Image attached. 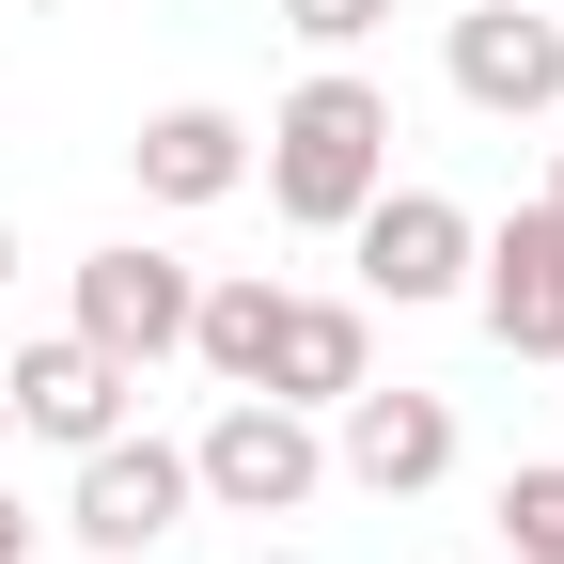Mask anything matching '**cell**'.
Here are the masks:
<instances>
[{
    "instance_id": "1",
    "label": "cell",
    "mask_w": 564,
    "mask_h": 564,
    "mask_svg": "<svg viewBox=\"0 0 564 564\" xmlns=\"http://www.w3.org/2000/svg\"><path fill=\"white\" fill-rule=\"evenodd\" d=\"M251 173H267V204H282L299 236H345V220L392 188V95L361 79V63H314V79L251 126Z\"/></svg>"
},
{
    "instance_id": "2",
    "label": "cell",
    "mask_w": 564,
    "mask_h": 564,
    "mask_svg": "<svg viewBox=\"0 0 564 564\" xmlns=\"http://www.w3.org/2000/svg\"><path fill=\"white\" fill-rule=\"evenodd\" d=\"M204 518V486H188V440H141V423H110V440L79 455V486H63V533H79L95 564H141V549H173Z\"/></svg>"
},
{
    "instance_id": "3",
    "label": "cell",
    "mask_w": 564,
    "mask_h": 564,
    "mask_svg": "<svg viewBox=\"0 0 564 564\" xmlns=\"http://www.w3.org/2000/svg\"><path fill=\"white\" fill-rule=\"evenodd\" d=\"M188 486H204L220 518H299L314 486H329V423L282 408V392H236V408L188 440Z\"/></svg>"
},
{
    "instance_id": "4",
    "label": "cell",
    "mask_w": 564,
    "mask_h": 564,
    "mask_svg": "<svg viewBox=\"0 0 564 564\" xmlns=\"http://www.w3.org/2000/svg\"><path fill=\"white\" fill-rule=\"evenodd\" d=\"M188 299H204V267H173L158 236H110V251H79V314L63 329H95L126 377H158V361H188Z\"/></svg>"
},
{
    "instance_id": "5",
    "label": "cell",
    "mask_w": 564,
    "mask_h": 564,
    "mask_svg": "<svg viewBox=\"0 0 564 564\" xmlns=\"http://www.w3.org/2000/svg\"><path fill=\"white\" fill-rule=\"evenodd\" d=\"M440 79H455L486 126L564 110V17H549V0H470V17L440 32Z\"/></svg>"
},
{
    "instance_id": "6",
    "label": "cell",
    "mask_w": 564,
    "mask_h": 564,
    "mask_svg": "<svg viewBox=\"0 0 564 564\" xmlns=\"http://www.w3.org/2000/svg\"><path fill=\"white\" fill-rule=\"evenodd\" d=\"M345 251H361V299H392V314L470 299V204H440V188H377L345 220Z\"/></svg>"
},
{
    "instance_id": "7",
    "label": "cell",
    "mask_w": 564,
    "mask_h": 564,
    "mask_svg": "<svg viewBox=\"0 0 564 564\" xmlns=\"http://www.w3.org/2000/svg\"><path fill=\"white\" fill-rule=\"evenodd\" d=\"M329 470L377 486V502H423V486L455 470V392H408V377L377 392V377H361V392L329 408Z\"/></svg>"
},
{
    "instance_id": "8",
    "label": "cell",
    "mask_w": 564,
    "mask_h": 564,
    "mask_svg": "<svg viewBox=\"0 0 564 564\" xmlns=\"http://www.w3.org/2000/svg\"><path fill=\"white\" fill-rule=\"evenodd\" d=\"M470 314L502 361H564V220L549 204H518L502 236H470Z\"/></svg>"
},
{
    "instance_id": "9",
    "label": "cell",
    "mask_w": 564,
    "mask_h": 564,
    "mask_svg": "<svg viewBox=\"0 0 564 564\" xmlns=\"http://www.w3.org/2000/svg\"><path fill=\"white\" fill-rule=\"evenodd\" d=\"M126 173H141V204L204 220V204H236V188H251V110H220V95H173V110H141Z\"/></svg>"
},
{
    "instance_id": "10",
    "label": "cell",
    "mask_w": 564,
    "mask_h": 564,
    "mask_svg": "<svg viewBox=\"0 0 564 564\" xmlns=\"http://www.w3.org/2000/svg\"><path fill=\"white\" fill-rule=\"evenodd\" d=\"M0 392H17V440H63V455H95L110 440V423H126V361H110V345L95 329H47V345H17V377H0Z\"/></svg>"
},
{
    "instance_id": "11",
    "label": "cell",
    "mask_w": 564,
    "mask_h": 564,
    "mask_svg": "<svg viewBox=\"0 0 564 564\" xmlns=\"http://www.w3.org/2000/svg\"><path fill=\"white\" fill-rule=\"evenodd\" d=\"M377 377V329H361V299H299V282H282V345H267V392L282 408H345V392H361Z\"/></svg>"
},
{
    "instance_id": "12",
    "label": "cell",
    "mask_w": 564,
    "mask_h": 564,
    "mask_svg": "<svg viewBox=\"0 0 564 564\" xmlns=\"http://www.w3.org/2000/svg\"><path fill=\"white\" fill-rule=\"evenodd\" d=\"M267 345H282V282L267 267H236V282L188 299V361L220 377V392H267Z\"/></svg>"
},
{
    "instance_id": "13",
    "label": "cell",
    "mask_w": 564,
    "mask_h": 564,
    "mask_svg": "<svg viewBox=\"0 0 564 564\" xmlns=\"http://www.w3.org/2000/svg\"><path fill=\"white\" fill-rule=\"evenodd\" d=\"M502 549H518V564H549V549H564V455L502 470Z\"/></svg>"
},
{
    "instance_id": "14",
    "label": "cell",
    "mask_w": 564,
    "mask_h": 564,
    "mask_svg": "<svg viewBox=\"0 0 564 564\" xmlns=\"http://www.w3.org/2000/svg\"><path fill=\"white\" fill-rule=\"evenodd\" d=\"M282 32L299 47H361V32H392V0H282Z\"/></svg>"
},
{
    "instance_id": "15",
    "label": "cell",
    "mask_w": 564,
    "mask_h": 564,
    "mask_svg": "<svg viewBox=\"0 0 564 564\" xmlns=\"http://www.w3.org/2000/svg\"><path fill=\"white\" fill-rule=\"evenodd\" d=\"M0 564H32V518H17V486H0Z\"/></svg>"
},
{
    "instance_id": "16",
    "label": "cell",
    "mask_w": 564,
    "mask_h": 564,
    "mask_svg": "<svg viewBox=\"0 0 564 564\" xmlns=\"http://www.w3.org/2000/svg\"><path fill=\"white\" fill-rule=\"evenodd\" d=\"M0 299H17V220H0Z\"/></svg>"
},
{
    "instance_id": "17",
    "label": "cell",
    "mask_w": 564,
    "mask_h": 564,
    "mask_svg": "<svg viewBox=\"0 0 564 564\" xmlns=\"http://www.w3.org/2000/svg\"><path fill=\"white\" fill-rule=\"evenodd\" d=\"M533 204H549V220H564V158H549V188H533Z\"/></svg>"
},
{
    "instance_id": "18",
    "label": "cell",
    "mask_w": 564,
    "mask_h": 564,
    "mask_svg": "<svg viewBox=\"0 0 564 564\" xmlns=\"http://www.w3.org/2000/svg\"><path fill=\"white\" fill-rule=\"evenodd\" d=\"M0 455H17V392H0Z\"/></svg>"
},
{
    "instance_id": "19",
    "label": "cell",
    "mask_w": 564,
    "mask_h": 564,
    "mask_svg": "<svg viewBox=\"0 0 564 564\" xmlns=\"http://www.w3.org/2000/svg\"><path fill=\"white\" fill-rule=\"evenodd\" d=\"M251 564H299V549H251Z\"/></svg>"
},
{
    "instance_id": "20",
    "label": "cell",
    "mask_w": 564,
    "mask_h": 564,
    "mask_svg": "<svg viewBox=\"0 0 564 564\" xmlns=\"http://www.w3.org/2000/svg\"><path fill=\"white\" fill-rule=\"evenodd\" d=\"M549 564H564V549H549Z\"/></svg>"
}]
</instances>
